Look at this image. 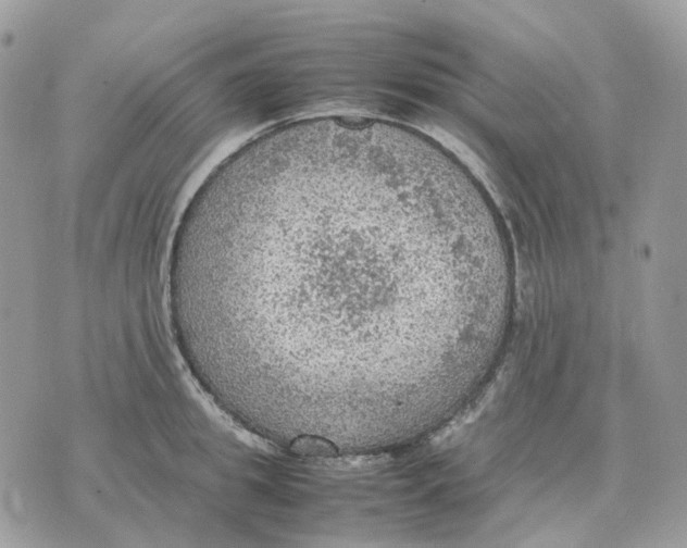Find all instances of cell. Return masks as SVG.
Segmentation results:
<instances>
[{
    "mask_svg": "<svg viewBox=\"0 0 687 548\" xmlns=\"http://www.w3.org/2000/svg\"><path fill=\"white\" fill-rule=\"evenodd\" d=\"M477 217L427 164L364 133L254 149L198 191L171 282L224 369L264 391L386 381L415 284L475 287Z\"/></svg>",
    "mask_w": 687,
    "mask_h": 548,
    "instance_id": "6da1fadb",
    "label": "cell"
}]
</instances>
